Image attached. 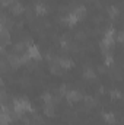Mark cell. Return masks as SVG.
<instances>
[{"label": "cell", "instance_id": "6da1fadb", "mask_svg": "<svg viewBox=\"0 0 124 125\" xmlns=\"http://www.w3.org/2000/svg\"><path fill=\"white\" fill-rule=\"evenodd\" d=\"M26 52H28V55L31 57V60H35V58L38 60V58H39V51H38V48H37V47H34V45L28 47Z\"/></svg>", "mask_w": 124, "mask_h": 125}, {"label": "cell", "instance_id": "52a82bcc", "mask_svg": "<svg viewBox=\"0 0 124 125\" xmlns=\"http://www.w3.org/2000/svg\"><path fill=\"white\" fill-rule=\"evenodd\" d=\"M104 118H105V119H107V121H108L110 124H112V122L115 121V119H114V115H112V114H105V115H104Z\"/></svg>", "mask_w": 124, "mask_h": 125}, {"label": "cell", "instance_id": "277c9868", "mask_svg": "<svg viewBox=\"0 0 124 125\" xmlns=\"http://www.w3.org/2000/svg\"><path fill=\"white\" fill-rule=\"evenodd\" d=\"M10 9H12V12H13V13H16V15L24 12V7H22V4H21V3H15V4H12V6H10Z\"/></svg>", "mask_w": 124, "mask_h": 125}, {"label": "cell", "instance_id": "7a4b0ae2", "mask_svg": "<svg viewBox=\"0 0 124 125\" xmlns=\"http://www.w3.org/2000/svg\"><path fill=\"white\" fill-rule=\"evenodd\" d=\"M85 13H86V9H85L83 6H77V7L73 10V15H74L77 19H82V18L85 16Z\"/></svg>", "mask_w": 124, "mask_h": 125}, {"label": "cell", "instance_id": "30bf717a", "mask_svg": "<svg viewBox=\"0 0 124 125\" xmlns=\"http://www.w3.org/2000/svg\"><path fill=\"white\" fill-rule=\"evenodd\" d=\"M85 76H86V77H93V71H92V70H86Z\"/></svg>", "mask_w": 124, "mask_h": 125}, {"label": "cell", "instance_id": "5b68a950", "mask_svg": "<svg viewBox=\"0 0 124 125\" xmlns=\"http://www.w3.org/2000/svg\"><path fill=\"white\" fill-rule=\"evenodd\" d=\"M64 21H66V22H67L69 25H73V23H76V22H77L79 19H77V18H76V16L73 15V13H70V15H67V16L64 18Z\"/></svg>", "mask_w": 124, "mask_h": 125}, {"label": "cell", "instance_id": "3957f363", "mask_svg": "<svg viewBox=\"0 0 124 125\" xmlns=\"http://www.w3.org/2000/svg\"><path fill=\"white\" fill-rule=\"evenodd\" d=\"M66 96H67L69 102H70V100H79V99L82 97V96L77 93V92H73V90H72V92H67V93H66Z\"/></svg>", "mask_w": 124, "mask_h": 125}, {"label": "cell", "instance_id": "ba28073f", "mask_svg": "<svg viewBox=\"0 0 124 125\" xmlns=\"http://www.w3.org/2000/svg\"><path fill=\"white\" fill-rule=\"evenodd\" d=\"M110 15L114 18V16H117V15H118V10H117L115 7H111V9H110Z\"/></svg>", "mask_w": 124, "mask_h": 125}, {"label": "cell", "instance_id": "8992f818", "mask_svg": "<svg viewBox=\"0 0 124 125\" xmlns=\"http://www.w3.org/2000/svg\"><path fill=\"white\" fill-rule=\"evenodd\" d=\"M59 64H60V67H64V68L72 67V61H70V60H60Z\"/></svg>", "mask_w": 124, "mask_h": 125}, {"label": "cell", "instance_id": "9c48e42d", "mask_svg": "<svg viewBox=\"0 0 124 125\" xmlns=\"http://www.w3.org/2000/svg\"><path fill=\"white\" fill-rule=\"evenodd\" d=\"M1 3H3V6H12V3H13V0H1Z\"/></svg>", "mask_w": 124, "mask_h": 125}]
</instances>
